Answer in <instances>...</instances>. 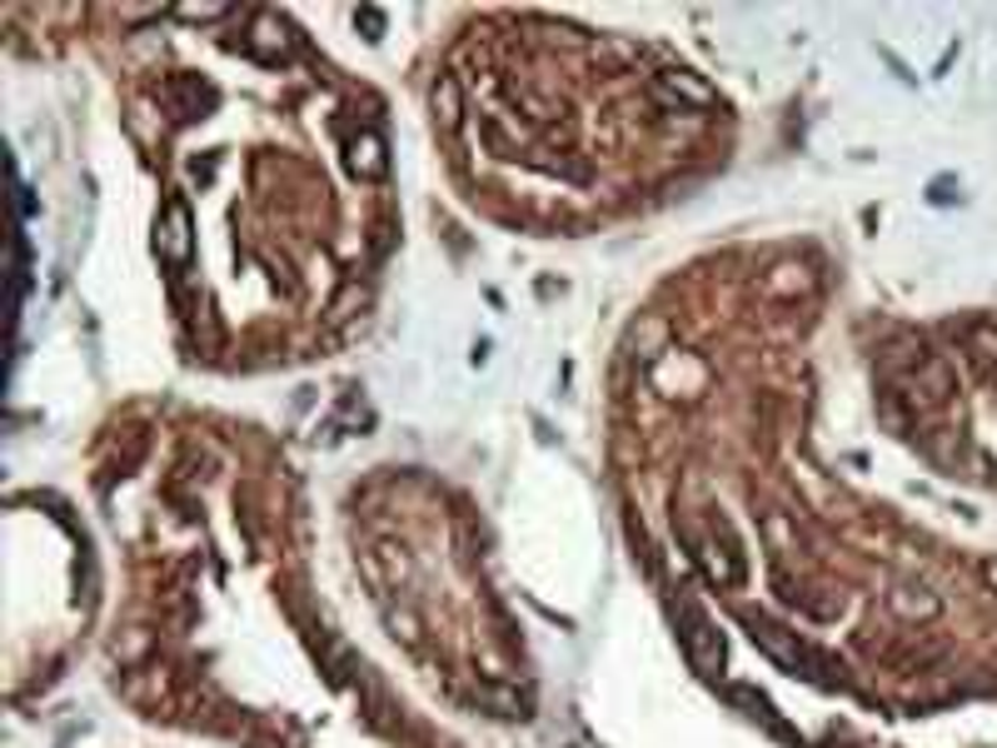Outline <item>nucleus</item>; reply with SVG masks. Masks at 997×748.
<instances>
[{
	"label": "nucleus",
	"mask_w": 997,
	"mask_h": 748,
	"mask_svg": "<svg viewBox=\"0 0 997 748\" xmlns=\"http://www.w3.org/2000/svg\"><path fill=\"white\" fill-rule=\"evenodd\" d=\"M156 249L165 265H185L195 255V225H190V210L185 200H170L160 210V225H156Z\"/></svg>",
	"instance_id": "2"
},
{
	"label": "nucleus",
	"mask_w": 997,
	"mask_h": 748,
	"mask_svg": "<svg viewBox=\"0 0 997 748\" xmlns=\"http://www.w3.org/2000/svg\"><path fill=\"white\" fill-rule=\"evenodd\" d=\"M435 120L444 125V130H459V120H464V95H459V81L454 75H439L435 81Z\"/></svg>",
	"instance_id": "6"
},
{
	"label": "nucleus",
	"mask_w": 997,
	"mask_h": 748,
	"mask_svg": "<svg viewBox=\"0 0 997 748\" xmlns=\"http://www.w3.org/2000/svg\"><path fill=\"white\" fill-rule=\"evenodd\" d=\"M664 85H668V90H678V95H688V100H694V105H708V100H714V90H708L704 81H694V75H688V71H668V75H664Z\"/></svg>",
	"instance_id": "8"
},
{
	"label": "nucleus",
	"mask_w": 997,
	"mask_h": 748,
	"mask_svg": "<svg viewBox=\"0 0 997 748\" xmlns=\"http://www.w3.org/2000/svg\"><path fill=\"white\" fill-rule=\"evenodd\" d=\"M888 613L903 623H928L937 619V594H928L923 584H893L888 589Z\"/></svg>",
	"instance_id": "3"
},
{
	"label": "nucleus",
	"mask_w": 997,
	"mask_h": 748,
	"mask_svg": "<svg viewBox=\"0 0 997 748\" xmlns=\"http://www.w3.org/2000/svg\"><path fill=\"white\" fill-rule=\"evenodd\" d=\"M967 340H973V350H983V360H987V354H997V330H993V324H973Z\"/></svg>",
	"instance_id": "9"
},
{
	"label": "nucleus",
	"mask_w": 997,
	"mask_h": 748,
	"mask_svg": "<svg viewBox=\"0 0 997 748\" xmlns=\"http://www.w3.org/2000/svg\"><path fill=\"white\" fill-rule=\"evenodd\" d=\"M803 290H813L808 265H779V270H773L769 295H803Z\"/></svg>",
	"instance_id": "7"
},
{
	"label": "nucleus",
	"mask_w": 997,
	"mask_h": 748,
	"mask_svg": "<svg viewBox=\"0 0 997 748\" xmlns=\"http://www.w3.org/2000/svg\"><path fill=\"white\" fill-rule=\"evenodd\" d=\"M678 634H684V654L698 674H718L723 669V639L714 634V623L694 609V603H678Z\"/></svg>",
	"instance_id": "1"
},
{
	"label": "nucleus",
	"mask_w": 997,
	"mask_h": 748,
	"mask_svg": "<svg viewBox=\"0 0 997 748\" xmlns=\"http://www.w3.org/2000/svg\"><path fill=\"white\" fill-rule=\"evenodd\" d=\"M913 389H918V395H923V405H943V399L953 395V370H947V360H943V354H933V360H923V364H918ZM918 395H913V399H918Z\"/></svg>",
	"instance_id": "4"
},
{
	"label": "nucleus",
	"mask_w": 997,
	"mask_h": 748,
	"mask_svg": "<svg viewBox=\"0 0 997 748\" xmlns=\"http://www.w3.org/2000/svg\"><path fill=\"white\" fill-rule=\"evenodd\" d=\"M983 579H987V589L997 594V559H993V564H983Z\"/></svg>",
	"instance_id": "10"
},
{
	"label": "nucleus",
	"mask_w": 997,
	"mask_h": 748,
	"mask_svg": "<svg viewBox=\"0 0 997 748\" xmlns=\"http://www.w3.org/2000/svg\"><path fill=\"white\" fill-rule=\"evenodd\" d=\"M350 170L360 180H379L389 170V160H385V140L379 136H369V130H364V136H354L350 140Z\"/></svg>",
	"instance_id": "5"
}]
</instances>
